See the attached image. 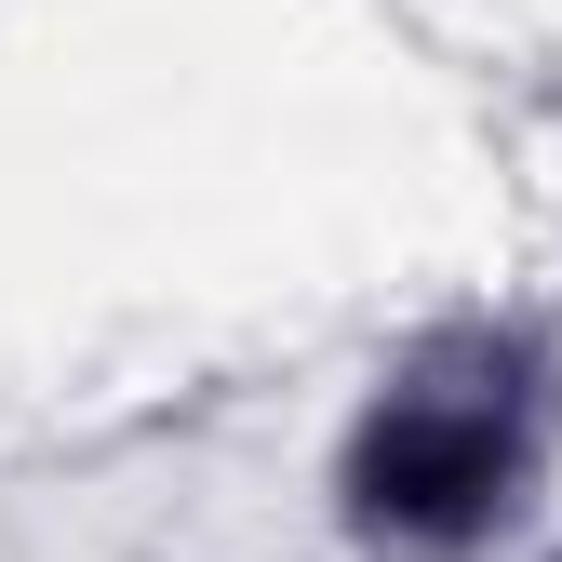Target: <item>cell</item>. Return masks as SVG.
Segmentation results:
<instances>
[{"instance_id":"6da1fadb","label":"cell","mask_w":562,"mask_h":562,"mask_svg":"<svg viewBox=\"0 0 562 562\" xmlns=\"http://www.w3.org/2000/svg\"><path fill=\"white\" fill-rule=\"evenodd\" d=\"M562 482V335L536 308L415 322L322 442L348 562H522Z\"/></svg>"},{"instance_id":"7a4b0ae2","label":"cell","mask_w":562,"mask_h":562,"mask_svg":"<svg viewBox=\"0 0 562 562\" xmlns=\"http://www.w3.org/2000/svg\"><path fill=\"white\" fill-rule=\"evenodd\" d=\"M522 562H562V522H549V536H536V549H522Z\"/></svg>"}]
</instances>
